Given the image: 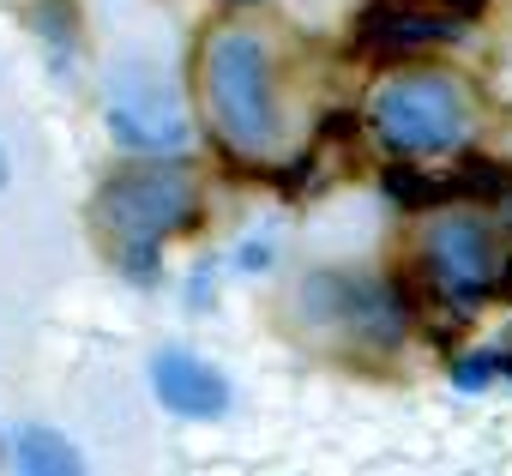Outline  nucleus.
Returning <instances> with one entry per match:
<instances>
[{"label":"nucleus","mask_w":512,"mask_h":476,"mask_svg":"<svg viewBox=\"0 0 512 476\" xmlns=\"http://www.w3.org/2000/svg\"><path fill=\"white\" fill-rule=\"evenodd\" d=\"M91 217L109 235L121 272L151 284L157 278V242L199 217V193H193V175L181 163H133L97 187Z\"/></svg>","instance_id":"1"},{"label":"nucleus","mask_w":512,"mask_h":476,"mask_svg":"<svg viewBox=\"0 0 512 476\" xmlns=\"http://www.w3.org/2000/svg\"><path fill=\"white\" fill-rule=\"evenodd\" d=\"M199 97L217 127V139L235 157H266L278 139V103H272V49L260 31L223 25L199 49Z\"/></svg>","instance_id":"2"},{"label":"nucleus","mask_w":512,"mask_h":476,"mask_svg":"<svg viewBox=\"0 0 512 476\" xmlns=\"http://www.w3.org/2000/svg\"><path fill=\"white\" fill-rule=\"evenodd\" d=\"M368 121L392 151L440 157L470 139V103L446 73H398L368 91Z\"/></svg>","instance_id":"3"},{"label":"nucleus","mask_w":512,"mask_h":476,"mask_svg":"<svg viewBox=\"0 0 512 476\" xmlns=\"http://www.w3.org/2000/svg\"><path fill=\"white\" fill-rule=\"evenodd\" d=\"M422 266H428V278L458 308H470V302H482V296H494V290L512 284V254L500 242V229L488 217H476V211H446V217L428 223Z\"/></svg>","instance_id":"4"},{"label":"nucleus","mask_w":512,"mask_h":476,"mask_svg":"<svg viewBox=\"0 0 512 476\" xmlns=\"http://www.w3.org/2000/svg\"><path fill=\"white\" fill-rule=\"evenodd\" d=\"M302 308L314 326H332L356 344H380L398 350L404 338V296L386 278H362V272H314L302 284Z\"/></svg>","instance_id":"5"},{"label":"nucleus","mask_w":512,"mask_h":476,"mask_svg":"<svg viewBox=\"0 0 512 476\" xmlns=\"http://www.w3.org/2000/svg\"><path fill=\"white\" fill-rule=\"evenodd\" d=\"M109 133L127 151H181L187 145V109L169 79L151 67H121L109 85Z\"/></svg>","instance_id":"6"},{"label":"nucleus","mask_w":512,"mask_h":476,"mask_svg":"<svg viewBox=\"0 0 512 476\" xmlns=\"http://www.w3.org/2000/svg\"><path fill=\"white\" fill-rule=\"evenodd\" d=\"M151 386H157V398H163L175 416H193V422H217V416L229 410V380H223L211 362L187 356V350H163V356L151 362Z\"/></svg>","instance_id":"7"},{"label":"nucleus","mask_w":512,"mask_h":476,"mask_svg":"<svg viewBox=\"0 0 512 476\" xmlns=\"http://www.w3.org/2000/svg\"><path fill=\"white\" fill-rule=\"evenodd\" d=\"M464 37V19L458 13H428V7H380L362 19V49H380V55H398V49H422V43H458Z\"/></svg>","instance_id":"8"},{"label":"nucleus","mask_w":512,"mask_h":476,"mask_svg":"<svg viewBox=\"0 0 512 476\" xmlns=\"http://www.w3.org/2000/svg\"><path fill=\"white\" fill-rule=\"evenodd\" d=\"M19 470H31V476H73V470H85V464H79V452H73L61 434L25 428V434H19Z\"/></svg>","instance_id":"9"},{"label":"nucleus","mask_w":512,"mask_h":476,"mask_svg":"<svg viewBox=\"0 0 512 476\" xmlns=\"http://www.w3.org/2000/svg\"><path fill=\"white\" fill-rule=\"evenodd\" d=\"M7 175H13V169H7V151H0V187H7Z\"/></svg>","instance_id":"10"}]
</instances>
